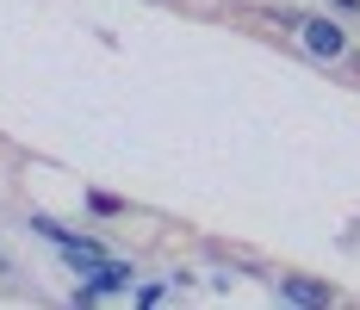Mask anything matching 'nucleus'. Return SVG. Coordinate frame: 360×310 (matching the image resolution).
<instances>
[{"instance_id":"1","label":"nucleus","mask_w":360,"mask_h":310,"mask_svg":"<svg viewBox=\"0 0 360 310\" xmlns=\"http://www.w3.org/2000/svg\"><path fill=\"white\" fill-rule=\"evenodd\" d=\"M298 32H304V44H311L317 56H329V63H335V56H348V32H342V25H329V19H298Z\"/></svg>"},{"instance_id":"2","label":"nucleus","mask_w":360,"mask_h":310,"mask_svg":"<svg viewBox=\"0 0 360 310\" xmlns=\"http://www.w3.org/2000/svg\"><path fill=\"white\" fill-rule=\"evenodd\" d=\"M280 298H292V304H335V285H317V279L286 273L280 279Z\"/></svg>"},{"instance_id":"3","label":"nucleus","mask_w":360,"mask_h":310,"mask_svg":"<svg viewBox=\"0 0 360 310\" xmlns=\"http://www.w3.org/2000/svg\"><path fill=\"white\" fill-rule=\"evenodd\" d=\"M87 205L100 211V217H118V211H124V199H112V193H87Z\"/></svg>"},{"instance_id":"4","label":"nucleus","mask_w":360,"mask_h":310,"mask_svg":"<svg viewBox=\"0 0 360 310\" xmlns=\"http://www.w3.org/2000/svg\"><path fill=\"white\" fill-rule=\"evenodd\" d=\"M335 6H342V13H354V6H360V0H335Z\"/></svg>"}]
</instances>
